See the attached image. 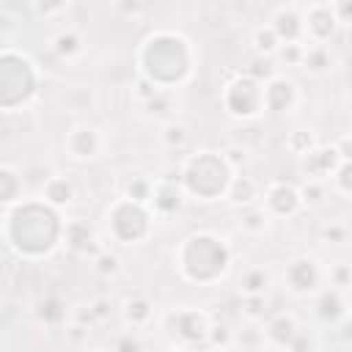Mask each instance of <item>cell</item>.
<instances>
[{
	"instance_id": "obj_44",
	"label": "cell",
	"mask_w": 352,
	"mask_h": 352,
	"mask_svg": "<svg viewBox=\"0 0 352 352\" xmlns=\"http://www.w3.org/2000/svg\"><path fill=\"white\" fill-rule=\"evenodd\" d=\"M157 94H162L151 80H146V77H138V82H135V88H132V96L140 102V104H146V102H151Z\"/></svg>"
},
{
	"instance_id": "obj_18",
	"label": "cell",
	"mask_w": 352,
	"mask_h": 352,
	"mask_svg": "<svg viewBox=\"0 0 352 352\" xmlns=\"http://www.w3.org/2000/svg\"><path fill=\"white\" fill-rule=\"evenodd\" d=\"M297 333H300V324H297L294 314H275L267 319V324L261 330L264 344H270L275 349H289V344L294 341Z\"/></svg>"
},
{
	"instance_id": "obj_17",
	"label": "cell",
	"mask_w": 352,
	"mask_h": 352,
	"mask_svg": "<svg viewBox=\"0 0 352 352\" xmlns=\"http://www.w3.org/2000/svg\"><path fill=\"white\" fill-rule=\"evenodd\" d=\"M267 25L275 30V36H278L280 44L302 41V6H294V3L278 6L275 14H272V19H270ZM302 44H305V41H302Z\"/></svg>"
},
{
	"instance_id": "obj_24",
	"label": "cell",
	"mask_w": 352,
	"mask_h": 352,
	"mask_svg": "<svg viewBox=\"0 0 352 352\" xmlns=\"http://www.w3.org/2000/svg\"><path fill=\"white\" fill-rule=\"evenodd\" d=\"M270 283H272V278H270V272L264 267H250L239 278V294L242 297H258V294L267 297Z\"/></svg>"
},
{
	"instance_id": "obj_1",
	"label": "cell",
	"mask_w": 352,
	"mask_h": 352,
	"mask_svg": "<svg viewBox=\"0 0 352 352\" xmlns=\"http://www.w3.org/2000/svg\"><path fill=\"white\" fill-rule=\"evenodd\" d=\"M3 234L19 258H41L58 248L63 220L58 217V209L47 206L41 198H22L8 206Z\"/></svg>"
},
{
	"instance_id": "obj_15",
	"label": "cell",
	"mask_w": 352,
	"mask_h": 352,
	"mask_svg": "<svg viewBox=\"0 0 352 352\" xmlns=\"http://www.w3.org/2000/svg\"><path fill=\"white\" fill-rule=\"evenodd\" d=\"M63 146H66L69 157H74V160H96L104 151V135H102L99 126L80 124V126H74L66 135V143Z\"/></svg>"
},
{
	"instance_id": "obj_43",
	"label": "cell",
	"mask_w": 352,
	"mask_h": 352,
	"mask_svg": "<svg viewBox=\"0 0 352 352\" xmlns=\"http://www.w3.org/2000/svg\"><path fill=\"white\" fill-rule=\"evenodd\" d=\"M346 236H349V228H346V223H341V220H330V223L322 228V239H327V242H333V245H344Z\"/></svg>"
},
{
	"instance_id": "obj_41",
	"label": "cell",
	"mask_w": 352,
	"mask_h": 352,
	"mask_svg": "<svg viewBox=\"0 0 352 352\" xmlns=\"http://www.w3.org/2000/svg\"><path fill=\"white\" fill-rule=\"evenodd\" d=\"M327 278H330V289L346 292V289H349V283H352V272H349V264H346V261L330 264V270H327Z\"/></svg>"
},
{
	"instance_id": "obj_48",
	"label": "cell",
	"mask_w": 352,
	"mask_h": 352,
	"mask_svg": "<svg viewBox=\"0 0 352 352\" xmlns=\"http://www.w3.org/2000/svg\"><path fill=\"white\" fill-rule=\"evenodd\" d=\"M118 11H126V14H140V11H146V6L143 3H121V6H116Z\"/></svg>"
},
{
	"instance_id": "obj_21",
	"label": "cell",
	"mask_w": 352,
	"mask_h": 352,
	"mask_svg": "<svg viewBox=\"0 0 352 352\" xmlns=\"http://www.w3.org/2000/svg\"><path fill=\"white\" fill-rule=\"evenodd\" d=\"M41 201L52 209H63L74 201V184L69 176H50L41 184Z\"/></svg>"
},
{
	"instance_id": "obj_3",
	"label": "cell",
	"mask_w": 352,
	"mask_h": 352,
	"mask_svg": "<svg viewBox=\"0 0 352 352\" xmlns=\"http://www.w3.org/2000/svg\"><path fill=\"white\" fill-rule=\"evenodd\" d=\"M231 267V248L212 231H195L182 239L179 270L192 283H214Z\"/></svg>"
},
{
	"instance_id": "obj_38",
	"label": "cell",
	"mask_w": 352,
	"mask_h": 352,
	"mask_svg": "<svg viewBox=\"0 0 352 352\" xmlns=\"http://www.w3.org/2000/svg\"><path fill=\"white\" fill-rule=\"evenodd\" d=\"M330 187L341 195V198H349L352 195V162H341L336 168V173L330 176Z\"/></svg>"
},
{
	"instance_id": "obj_10",
	"label": "cell",
	"mask_w": 352,
	"mask_h": 352,
	"mask_svg": "<svg viewBox=\"0 0 352 352\" xmlns=\"http://www.w3.org/2000/svg\"><path fill=\"white\" fill-rule=\"evenodd\" d=\"M283 278H286V286H289L292 294L305 297V294H316L319 292V286L324 280V270L314 256H297V258H292L286 264Z\"/></svg>"
},
{
	"instance_id": "obj_50",
	"label": "cell",
	"mask_w": 352,
	"mask_h": 352,
	"mask_svg": "<svg viewBox=\"0 0 352 352\" xmlns=\"http://www.w3.org/2000/svg\"><path fill=\"white\" fill-rule=\"evenodd\" d=\"M82 352H102V349H82Z\"/></svg>"
},
{
	"instance_id": "obj_37",
	"label": "cell",
	"mask_w": 352,
	"mask_h": 352,
	"mask_svg": "<svg viewBox=\"0 0 352 352\" xmlns=\"http://www.w3.org/2000/svg\"><path fill=\"white\" fill-rule=\"evenodd\" d=\"M314 146H316V138H314L308 129H294V132H289V138H286V148H289L294 157H305Z\"/></svg>"
},
{
	"instance_id": "obj_5",
	"label": "cell",
	"mask_w": 352,
	"mask_h": 352,
	"mask_svg": "<svg viewBox=\"0 0 352 352\" xmlns=\"http://www.w3.org/2000/svg\"><path fill=\"white\" fill-rule=\"evenodd\" d=\"M38 85L36 63L14 50H0V110L22 107Z\"/></svg>"
},
{
	"instance_id": "obj_11",
	"label": "cell",
	"mask_w": 352,
	"mask_h": 352,
	"mask_svg": "<svg viewBox=\"0 0 352 352\" xmlns=\"http://www.w3.org/2000/svg\"><path fill=\"white\" fill-rule=\"evenodd\" d=\"M261 99H264V110L275 113V116H283V113H292L300 102V88L292 77L286 74H275L272 80H267L261 85Z\"/></svg>"
},
{
	"instance_id": "obj_46",
	"label": "cell",
	"mask_w": 352,
	"mask_h": 352,
	"mask_svg": "<svg viewBox=\"0 0 352 352\" xmlns=\"http://www.w3.org/2000/svg\"><path fill=\"white\" fill-rule=\"evenodd\" d=\"M30 11L38 14V16H44V19H52L58 14H66L69 11V3H33Z\"/></svg>"
},
{
	"instance_id": "obj_28",
	"label": "cell",
	"mask_w": 352,
	"mask_h": 352,
	"mask_svg": "<svg viewBox=\"0 0 352 352\" xmlns=\"http://www.w3.org/2000/svg\"><path fill=\"white\" fill-rule=\"evenodd\" d=\"M160 138H162V146H165V148L182 151V148L190 143V126L182 124V121H176V118H170V121H165Z\"/></svg>"
},
{
	"instance_id": "obj_12",
	"label": "cell",
	"mask_w": 352,
	"mask_h": 352,
	"mask_svg": "<svg viewBox=\"0 0 352 352\" xmlns=\"http://www.w3.org/2000/svg\"><path fill=\"white\" fill-rule=\"evenodd\" d=\"M270 217H294L302 209L300 190L292 182H272L264 190V198L258 201Z\"/></svg>"
},
{
	"instance_id": "obj_14",
	"label": "cell",
	"mask_w": 352,
	"mask_h": 352,
	"mask_svg": "<svg viewBox=\"0 0 352 352\" xmlns=\"http://www.w3.org/2000/svg\"><path fill=\"white\" fill-rule=\"evenodd\" d=\"M341 162L344 160L338 157L336 143H330V146H319L316 143L305 157H300V168H302L308 182H327Z\"/></svg>"
},
{
	"instance_id": "obj_26",
	"label": "cell",
	"mask_w": 352,
	"mask_h": 352,
	"mask_svg": "<svg viewBox=\"0 0 352 352\" xmlns=\"http://www.w3.org/2000/svg\"><path fill=\"white\" fill-rule=\"evenodd\" d=\"M16 201H22V176L14 168L0 165V206H14Z\"/></svg>"
},
{
	"instance_id": "obj_13",
	"label": "cell",
	"mask_w": 352,
	"mask_h": 352,
	"mask_svg": "<svg viewBox=\"0 0 352 352\" xmlns=\"http://www.w3.org/2000/svg\"><path fill=\"white\" fill-rule=\"evenodd\" d=\"M182 201H184V190H182V182H179V173L176 176H157L154 184H151V198H148V209L151 214H160V217H170L182 209Z\"/></svg>"
},
{
	"instance_id": "obj_9",
	"label": "cell",
	"mask_w": 352,
	"mask_h": 352,
	"mask_svg": "<svg viewBox=\"0 0 352 352\" xmlns=\"http://www.w3.org/2000/svg\"><path fill=\"white\" fill-rule=\"evenodd\" d=\"M338 30H341V25L333 14V3H308V6H302V41L305 44L327 47V41Z\"/></svg>"
},
{
	"instance_id": "obj_20",
	"label": "cell",
	"mask_w": 352,
	"mask_h": 352,
	"mask_svg": "<svg viewBox=\"0 0 352 352\" xmlns=\"http://www.w3.org/2000/svg\"><path fill=\"white\" fill-rule=\"evenodd\" d=\"M223 198L231 206H239V209L253 206V204H258V182L253 176H248V173H234Z\"/></svg>"
},
{
	"instance_id": "obj_45",
	"label": "cell",
	"mask_w": 352,
	"mask_h": 352,
	"mask_svg": "<svg viewBox=\"0 0 352 352\" xmlns=\"http://www.w3.org/2000/svg\"><path fill=\"white\" fill-rule=\"evenodd\" d=\"M88 311H91V316H94L96 324H104V322L113 316V302H110V297H96V300L88 305Z\"/></svg>"
},
{
	"instance_id": "obj_31",
	"label": "cell",
	"mask_w": 352,
	"mask_h": 352,
	"mask_svg": "<svg viewBox=\"0 0 352 352\" xmlns=\"http://www.w3.org/2000/svg\"><path fill=\"white\" fill-rule=\"evenodd\" d=\"M36 316L44 322V324H60L63 319H66V308H63V302L58 300V297H44V300H38V308H36Z\"/></svg>"
},
{
	"instance_id": "obj_40",
	"label": "cell",
	"mask_w": 352,
	"mask_h": 352,
	"mask_svg": "<svg viewBox=\"0 0 352 352\" xmlns=\"http://www.w3.org/2000/svg\"><path fill=\"white\" fill-rule=\"evenodd\" d=\"M242 316L248 319V322H261L264 319V314H267V297L264 294H258V297H242Z\"/></svg>"
},
{
	"instance_id": "obj_7",
	"label": "cell",
	"mask_w": 352,
	"mask_h": 352,
	"mask_svg": "<svg viewBox=\"0 0 352 352\" xmlns=\"http://www.w3.org/2000/svg\"><path fill=\"white\" fill-rule=\"evenodd\" d=\"M209 324H212L209 316L198 308H173V311H165L162 316V327L170 336L173 346L187 352L195 349L198 344H206Z\"/></svg>"
},
{
	"instance_id": "obj_6",
	"label": "cell",
	"mask_w": 352,
	"mask_h": 352,
	"mask_svg": "<svg viewBox=\"0 0 352 352\" xmlns=\"http://www.w3.org/2000/svg\"><path fill=\"white\" fill-rule=\"evenodd\" d=\"M151 209L126 198H116L107 209V228L121 245H138L151 234Z\"/></svg>"
},
{
	"instance_id": "obj_47",
	"label": "cell",
	"mask_w": 352,
	"mask_h": 352,
	"mask_svg": "<svg viewBox=\"0 0 352 352\" xmlns=\"http://www.w3.org/2000/svg\"><path fill=\"white\" fill-rule=\"evenodd\" d=\"M110 352H140V341H138L132 333L118 336V338L113 341V349H110Z\"/></svg>"
},
{
	"instance_id": "obj_16",
	"label": "cell",
	"mask_w": 352,
	"mask_h": 352,
	"mask_svg": "<svg viewBox=\"0 0 352 352\" xmlns=\"http://www.w3.org/2000/svg\"><path fill=\"white\" fill-rule=\"evenodd\" d=\"M60 242L66 245V250H72L74 256H82V258H94V256L102 250V245H99V239H96V231L91 228L88 220H80V217L63 223V236H60Z\"/></svg>"
},
{
	"instance_id": "obj_32",
	"label": "cell",
	"mask_w": 352,
	"mask_h": 352,
	"mask_svg": "<svg viewBox=\"0 0 352 352\" xmlns=\"http://www.w3.org/2000/svg\"><path fill=\"white\" fill-rule=\"evenodd\" d=\"M206 346H212L214 352H226L234 346V330L226 322H212L209 324V336H206Z\"/></svg>"
},
{
	"instance_id": "obj_36",
	"label": "cell",
	"mask_w": 352,
	"mask_h": 352,
	"mask_svg": "<svg viewBox=\"0 0 352 352\" xmlns=\"http://www.w3.org/2000/svg\"><path fill=\"white\" fill-rule=\"evenodd\" d=\"M297 190H300V201H302V206H322L324 204V195H327V184L324 182H302V184H297Z\"/></svg>"
},
{
	"instance_id": "obj_22",
	"label": "cell",
	"mask_w": 352,
	"mask_h": 352,
	"mask_svg": "<svg viewBox=\"0 0 352 352\" xmlns=\"http://www.w3.org/2000/svg\"><path fill=\"white\" fill-rule=\"evenodd\" d=\"M316 314H319L324 322H330V324L346 322L349 308H346L344 292H338V289H322V292H319V302H316Z\"/></svg>"
},
{
	"instance_id": "obj_23",
	"label": "cell",
	"mask_w": 352,
	"mask_h": 352,
	"mask_svg": "<svg viewBox=\"0 0 352 352\" xmlns=\"http://www.w3.org/2000/svg\"><path fill=\"white\" fill-rule=\"evenodd\" d=\"M300 69L311 77H322V74H330L333 69V52H330V44L322 47V44H305V55H302V63Z\"/></svg>"
},
{
	"instance_id": "obj_27",
	"label": "cell",
	"mask_w": 352,
	"mask_h": 352,
	"mask_svg": "<svg viewBox=\"0 0 352 352\" xmlns=\"http://www.w3.org/2000/svg\"><path fill=\"white\" fill-rule=\"evenodd\" d=\"M250 44H253V52L258 58H275V52L280 47V41H278V36H275V30L270 25H258L253 30V36H250Z\"/></svg>"
},
{
	"instance_id": "obj_4",
	"label": "cell",
	"mask_w": 352,
	"mask_h": 352,
	"mask_svg": "<svg viewBox=\"0 0 352 352\" xmlns=\"http://www.w3.org/2000/svg\"><path fill=\"white\" fill-rule=\"evenodd\" d=\"M231 176L234 173L223 162L220 151H209V148L190 154L179 168V182L184 195H195L198 201H220L226 195Z\"/></svg>"
},
{
	"instance_id": "obj_35",
	"label": "cell",
	"mask_w": 352,
	"mask_h": 352,
	"mask_svg": "<svg viewBox=\"0 0 352 352\" xmlns=\"http://www.w3.org/2000/svg\"><path fill=\"white\" fill-rule=\"evenodd\" d=\"M91 267H94V272L102 275V278H116V275L121 272V258H118L116 253H110L107 248H102V250L91 258Z\"/></svg>"
},
{
	"instance_id": "obj_42",
	"label": "cell",
	"mask_w": 352,
	"mask_h": 352,
	"mask_svg": "<svg viewBox=\"0 0 352 352\" xmlns=\"http://www.w3.org/2000/svg\"><path fill=\"white\" fill-rule=\"evenodd\" d=\"M143 107L148 110V116H165V118H168V116L176 110V107H173V94H170V91H162V94H157L151 102H146ZM168 121H170V118H168Z\"/></svg>"
},
{
	"instance_id": "obj_39",
	"label": "cell",
	"mask_w": 352,
	"mask_h": 352,
	"mask_svg": "<svg viewBox=\"0 0 352 352\" xmlns=\"http://www.w3.org/2000/svg\"><path fill=\"white\" fill-rule=\"evenodd\" d=\"M302 55H305V44L302 41H294V44H280L272 60L286 63V66H300L302 63Z\"/></svg>"
},
{
	"instance_id": "obj_34",
	"label": "cell",
	"mask_w": 352,
	"mask_h": 352,
	"mask_svg": "<svg viewBox=\"0 0 352 352\" xmlns=\"http://www.w3.org/2000/svg\"><path fill=\"white\" fill-rule=\"evenodd\" d=\"M248 154H250V151H248V146H242V143H231V146H226V148L220 151V157H223V162L228 165L231 173H245V168H248V162H250Z\"/></svg>"
},
{
	"instance_id": "obj_30",
	"label": "cell",
	"mask_w": 352,
	"mask_h": 352,
	"mask_svg": "<svg viewBox=\"0 0 352 352\" xmlns=\"http://www.w3.org/2000/svg\"><path fill=\"white\" fill-rule=\"evenodd\" d=\"M151 184H154V179H148V176H143V173H135V176L126 182V187H124V198H126V201H135V204L148 206Z\"/></svg>"
},
{
	"instance_id": "obj_8",
	"label": "cell",
	"mask_w": 352,
	"mask_h": 352,
	"mask_svg": "<svg viewBox=\"0 0 352 352\" xmlns=\"http://www.w3.org/2000/svg\"><path fill=\"white\" fill-rule=\"evenodd\" d=\"M223 107L231 118H242L250 121L264 110V99H261V82L250 80L248 74H236L231 82H226L223 88Z\"/></svg>"
},
{
	"instance_id": "obj_49",
	"label": "cell",
	"mask_w": 352,
	"mask_h": 352,
	"mask_svg": "<svg viewBox=\"0 0 352 352\" xmlns=\"http://www.w3.org/2000/svg\"><path fill=\"white\" fill-rule=\"evenodd\" d=\"M168 352H187V349H179V346H170Z\"/></svg>"
},
{
	"instance_id": "obj_29",
	"label": "cell",
	"mask_w": 352,
	"mask_h": 352,
	"mask_svg": "<svg viewBox=\"0 0 352 352\" xmlns=\"http://www.w3.org/2000/svg\"><path fill=\"white\" fill-rule=\"evenodd\" d=\"M270 223H272V217L264 212L261 204H253V206H245L242 209V217H239L242 231H248V234H264L270 228Z\"/></svg>"
},
{
	"instance_id": "obj_2",
	"label": "cell",
	"mask_w": 352,
	"mask_h": 352,
	"mask_svg": "<svg viewBox=\"0 0 352 352\" xmlns=\"http://www.w3.org/2000/svg\"><path fill=\"white\" fill-rule=\"evenodd\" d=\"M140 77L151 80L160 91L182 85L192 74V41L176 30H154L146 36L140 52Z\"/></svg>"
},
{
	"instance_id": "obj_19",
	"label": "cell",
	"mask_w": 352,
	"mask_h": 352,
	"mask_svg": "<svg viewBox=\"0 0 352 352\" xmlns=\"http://www.w3.org/2000/svg\"><path fill=\"white\" fill-rule=\"evenodd\" d=\"M118 314H121V319H124L126 327L140 330V327H146V324L151 322V316H154V302H151L146 294L135 292V294H126V297H124Z\"/></svg>"
},
{
	"instance_id": "obj_25",
	"label": "cell",
	"mask_w": 352,
	"mask_h": 352,
	"mask_svg": "<svg viewBox=\"0 0 352 352\" xmlns=\"http://www.w3.org/2000/svg\"><path fill=\"white\" fill-rule=\"evenodd\" d=\"M52 52L60 58V60H72L82 52V38L74 28H66V30H58L52 36Z\"/></svg>"
},
{
	"instance_id": "obj_33",
	"label": "cell",
	"mask_w": 352,
	"mask_h": 352,
	"mask_svg": "<svg viewBox=\"0 0 352 352\" xmlns=\"http://www.w3.org/2000/svg\"><path fill=\"white\" fill-rule=\"evenodd\" d=\"M242 74H248L250 80H256V82L264 85L267 80H272V77L278 74V66H275L272 58H258V55H256V58L242 69Z\"/></svg>"
}]
</instances>
